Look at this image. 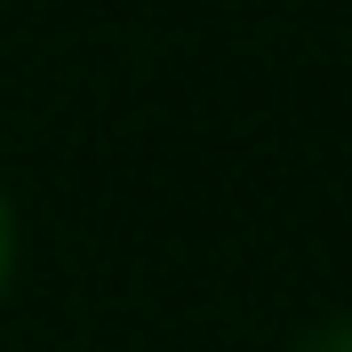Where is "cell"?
<instances>
[{
  "label": "cell",
  "instance_id": "obj_1",
  "mask_svg": "<svg viewBox=\"0 0 352 352\" xmlns=\"http://www.w3.org/2000/svg\"><path fill=\"white\" fill-rule=\"evenodd\" d=\"M288 352H352V320H320V329H305Z\"/></svg>",
  "mask_w": 352,
  "mask_h": 352
},
{
  "label": "cell",
  "instance_id": "obj_2",
  "mask_svg": "<svg viewBox=\"0 0 352 352\" xmlns=\"http://www.w3.org/2000/svg\"><path fill=\"white\" fill-rule=\"evenodd\" d=\"M8 272H16V208L0 192V288H8Z\"/></svg>",
  "mask_w": 352,
  "mask_h": 352
}]
</instances>
